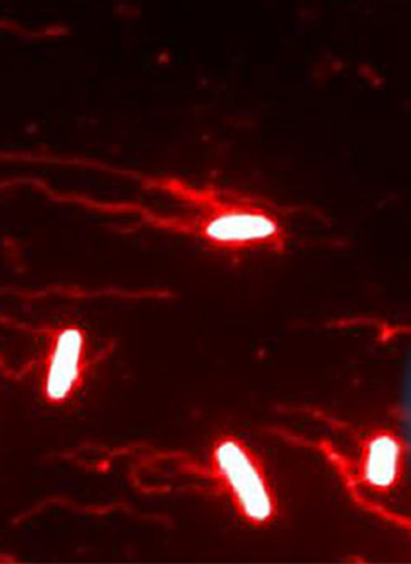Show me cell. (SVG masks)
<instances>
[{"mask_svg":"<svg viewBox=\"0 0 411 564\" xmlns=\"http://www.w3.org/2000/svg\"><path fill=\"white\" fill-rule=\"evenodd\" d=\"M160 187L181 205L166 225L216 257L283 254L294 240V209L270 197L209 181L164 180Z\"/></svg>","mask_w":411,"mask_h":564,"instance_id":"obj_1","label":"cell"},{"mask_svg":"<svg viewBox=\"0 0 411 564\" xmlns=\"http://www.w3.org/2000/svg\"><path fill=\"white\" fill-rule=\"evenodd\" d=\"M195 476L248 529L269 530L281 520V494L270 465L237 432H221L209 443Z\"/></svg>","mask_w":411,"mask_h":564,"instance_id":"obj_2","label":"cell"},{"mask_svg":"<svg viewBox=\"0 0 411 564\" xmlns=\"http://www.w3.org/2000/svg\"><path fill=\"white\" fill-rule=\"evenodd\" d=\"M410 446L398 427L376 426L357 436L348 468L351 485L371 500H392L404 488Z\"/></svg>","mask_w":411,"mask_h":564,"instance_id":"obj_3","label":"cell"},{"mask_svg":"<svg viewBox=\"0 0 411 564\" xmlns=\"http://www.w3.org/2000/svg\"><path fill=\"white\" fill-rule=\"evenodd\" d=\"M93 366L89 337L84 328L68 325L57 332L48 354L43 393L52 405H65L85 387Z\"/></svg>","mask_w":411,"mask_h":564,"instance_id":"obj_4","label":"cell"}]
</instances>
